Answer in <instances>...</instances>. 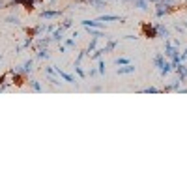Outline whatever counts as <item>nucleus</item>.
Wrapping results in <instances>:
<instances>
[{"label":"nucleus","instance_id":"f03ea898","mask_svg":"<svg viewBox=\"0 0 187 187\" xmlns=\"http://www.w3.org/2000/svg\"><path fill=\"white\" fill-rule=\"evenodd\" d=\"M144 32H146V36H150V38H154V36H155L154 28H150V26H146V28H144Z\"/></svg>","mask_w":187,"mask_h":187},{"label":"nucleus","instance_id":"f257e3e1","mask_svg":"<svg viewBox=\"0 0 187 187\" xmlns=\"http://www.w3.org/2000/svg\"><path fill=\"white\" fill-rule=\"evenodd\" d=\"M2 84H15V73L9 71V73L4 75V77H2Z\"/></svg>","mask_w":187,"mask_h":187},{"label":"nucleus","instance_id":"7ed1b4c3","mask_svg":"<svg viewBox=\"0 0 187 187\" xmlns=\"http://www.w3.org/2000/svg\"><path fill=\"white\" fill-rule=\"evenodd\" d=\"M129 71H133V68H131V65H127V68H122V69H120V73H129Z\"/></svg>","mask_w":187,"mask_h":187}]
</instances>
